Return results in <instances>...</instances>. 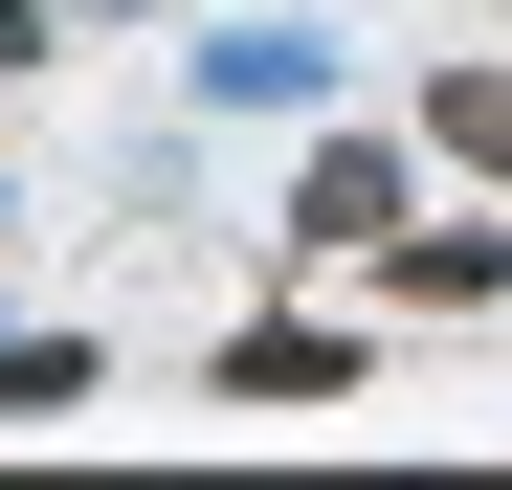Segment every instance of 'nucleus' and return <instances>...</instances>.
Wrapping results in <instances>:
<instances>
[{"label":"nucleus","mask_w":512,"mask_h":490,"mask_svg":"<svg viewBox=\"0 0 512 490\" xmlns=\"http://www.w3.org/2000/svg\"><path fill=\"white\" fill-rule=\"evenodd\" d=\"M379 223H401V156H379V134H334L312 179H290V245L334 268V245H379Z\"/></svg>","instance_id":"nucleus-1"},{"label":"nucleus","mask_w":512,"mask_h":490,"mask_svg":"<svg viewBox=\"0 0 512 490\" xmlns=\"http://www.w3.org/2000/svg\"><path fill=\"white\" fill-rule=\"evenodd\" d=\"M201 90H223V112H312V90H334V45H312V23H223V45H201Z\"/></svg>","instance_id":"nucleus-2"},{"label":"nucleus","mask_w":512,"mask_h":490,"mask_svg":"<svg viewBox=\"0 0 512 490\" xmlns=\"http://www.w3.org/2000/svg\"><path fill=\"white\" fill-rule=\"evenodd\" d=\"M223 401H357V335H223Z\"/></svg>","instance_id":"nucleus-3"},{"label":"nucleus","mask_w":512,"mask_h":490,"mask_svg":"<svg viewBox=\"0 0 512 490\" xmlns=\"http://www.w3.org/2000/svg\"><path fill=\"white\" fill-rule=\"evenodd\" d=\"M423 134H446L468 179H512V67H446V90H423Z\"/></svg>","instance_id":"nucleus-4"},{"label":"nucleus","mask_w":512,"mask_h":490,"mask_svg":"<svg viewBox=\"0 0 512 490\" xmlns=\"http://www.w3.org/2000/svg\"><path fill=\"white\" fill-rule=\"evenodd\" d=\"M90 401V335H0V424H67Z\"/></svg>","instance_id":"nucleus-5"},{"label":"nucleus","mask_w":512,"mask_h":490,"mask_svg":"<svg viewBox=\"0 0 512 490\" xmlns=\"http://www.w3.org/2000/svg\"><path fill=\"white\" fill-rule=\"evenodd\" d=\"M401 290H423V312H490V290H512V245H468V223H423V245H401Z\"/></svg>","instance_id":"nucleus-6"}]
</instances>
